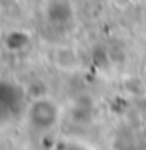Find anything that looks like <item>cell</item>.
Returning <instances> with one entry per match:
<instances>
[{
  "mask_svg": "<svg viewBox=\"0 0 146 150\" xmlns=\"http://www.w3.org/2000/svg\"><path fill=\"white\" fill-rule=\"evenodd\" d=\"M57 119V109L54 108V104L49 103L46 100H41L38 103H35L33 112H31V120L35 122L38 127L47 128Z\"/></svg>",
  "mask_w": 146,
  "mask_h": 150,
  "instance_id": "cell-1",
  "label": "cell"
}]
</instances>
